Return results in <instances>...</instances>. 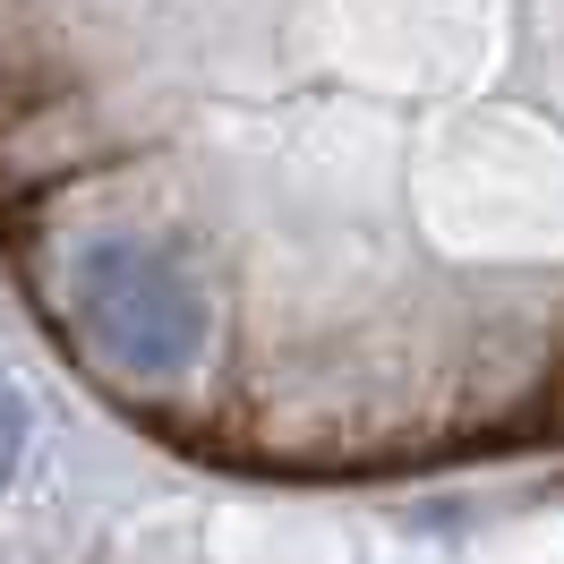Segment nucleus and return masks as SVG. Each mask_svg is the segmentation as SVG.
Returning <instances> with one entry per match:
<instances>
[{
  "instance_id": "obj_1",
  "label": "nucleus",
  "mask_w": 564,
  "mask_h": 564,
  "mask_svg": "<svg viewBox=\"0 0 564 564\" xmlns=\"http://www.w3.org/2000/svg\"><path fill=\"white\" fill-rule=\"evenodd\" d=\"M69 317L86 325V343L129 368L145 386H172L206 351V291L180 274L163 248L104 240L69 265Z\"/></svg>"
},
{
  "instance_id": "obj_2",
  "label": "nucleus",
  "mask_w": 564,
  "mask_h": 564,
  "mask_svg": "<svg viewBox=\"0 0 564 564\" xmlns=\"http://www.w3.org/2000/svg\"><path fill=\"white\" fill-rule=\"evenodd\" d=\"M18 454H26V402L0 386V488H9V470H18Z\"/></svg>"
}]
</instances>
